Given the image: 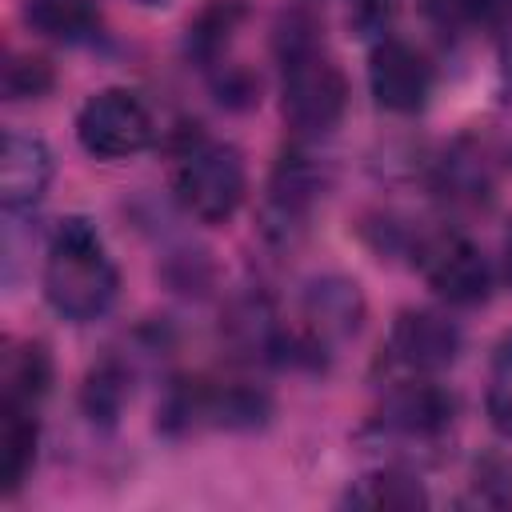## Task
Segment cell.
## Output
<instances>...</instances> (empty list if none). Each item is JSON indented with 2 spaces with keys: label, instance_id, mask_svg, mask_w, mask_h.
<instances>
[{
  "label": "cell",
  "instance_id": "9a60e30c",
  "mask_svg": "<svg viewBox=\"0 0 512 512\" xmlns=\"http://www.w3.org/2000/svg\"><path fill=\"white\" fill-rule=\"evenodd\" d=\"M244 16H248V0H208L184 32V56L196 68L212 72L216 64H224V52H228L236 28L244 24Z\"/></svg>",
  "mask_w": 512,
  "mask_h": 512
},
{
  "label": "cell",
  "instance_id": "ac0fdd59",
  "mask_svg": "<svg viewBox=\"0 0 512 512\" xmlns=\"http://www.w3.org/2000/svg\"><path fill=\"white\" fill-rule=\"evenodd\" d=\"M344 504L352 508H396V512H412V508H428V492L420 484L416 472L408 468H376V472H364L348 492H344Z\"/></svg>",
  "mask_w": 512,
  "mask_h": 512
},
{
  "label": "cell",
  "instance_id": "52a82bcc",
  "mask_svg": "<svg viewBox=\"0 0 512 512\" xmlns=\"http://www.w3.org/2000/svg\"><path fill=\"white\" fill-rule=\"evenodd\" d=\"M412 264L428 288L452 308H476L492 296V268L484 252L460 232H432L412 244Z\"/></svg>",
  "mask_w": 512,
  "mask_h": 512
},
{
  "label": "cell",
  "instance_id": "484cf974",
  "mask_svg": "<svg viewBox=\"0 0 512 512\" xmlns=\"http://www.w3.org/2000/svg\"><path fill=\"white\" fill-rule=\"evenodd\" d=\"M500 84L512 96V24H504V36H500Z\"/></svg>",
  "mask_w": 512,
  "mask_h": 512
},
{
  "label": "cell",
  "instance_id": "83f0119b",
  "mask_svg": "<svg viewBox=\"0 0 512 512\" xmlns=\"http://www.w3.org/2000/svg\"><path fill=\"white\" fill-rule=\"evenodd\" d=\"M128 4H136V8H148V12H160V8H168L172 0H128Z\"/></svg>",
  "mask_w": 512,
  "mask_h": 512
},
{
  "label": "cell",
  "instance_id": "7402d4cb",
  "mask_svg": "<svg viewBox=\"0 0 512 512\" xmlns=\"http://www.w3.org/2000/svg\"><path fill=\"white\" fill-rule=\"evenodd\" d=\"M52 84H56V76L44 56H32V52L8 56V64H4V96L8 100H36Z\"/></svg>",
  "mask_w": 512,
  "mask_h": 512
},
{
  "label": "cell",
  "instance_id": "4316f807",
  "mask_svg": "<svg viewBox=\"0 0 512 512\" xmlns=\"http://www.w3.org/2000/svg\"><path fill=\"white\" fill-rule=\"evenodd\" d=\"M504 280H508V288H512V228H508V236H504Z\"/></svg>",
  "mask_w": 512,
  "mask_h": 512
},
{
  "label": "cell",
  "instance_id": "d6986e66",
  "mask_svg": "<svg viewBox=\"0 0 512 512\" xmlns=\"http://www.w3.org/2000/svg\"><path fill=\"white\" fill-rule=\"evenodd\" d=\"M128 396H132V372L116 356H104L100 364H92L84 384H80V408L100 428H112L120 420Z\"/></svg>",
  "mask_w": 512,
  "mask_h": 512
},
{
  "label": "cell",
  "instance_id": "ba28073f",
  "mask_svg": "<svg viewBox=\"0 0 512 512\" xmlns=\"http://www.w3.org/2000/svg\"><path fill=\"white\" fill-rule=\"evenodd\" d=\"M364 312H368V304H364L360 284L348 280V276L328 272V276H316L304 288L296 332L308 344V352L316 356V364H324L332 356V348H340L344 340H352L360 332Z\"/></svg>",
  "mask_w": 512,
  "mask_h": 512
},
{
  "label": "cell",
  "instance_id": "e0dca14e",
  "mask_svg": "<svg viewBox=\"0 0 512 512\" xmlns=\"http://www.w3.org/2000/svg\"><path fill=\"white\" fill-rule=\"evenodd\" d=\"M24 20L32 32L48 40L84 44L100 32V4L96 0H24Z\"/></svg>",
  "mask_w": 512,
  "mask_h": 512
},
{
  "label": "cell",
  "instance_id": "d4e9b609",
  "mask_svg": "<svg viewBox=\"0 0 512 512\" xmlns=\"http://www.w3.org/2000/svg\"><path fill=\"white\" fill-rule=\"evenodd\" d=\"M396 16V0H348V28L360 40H384Z\"/></svg>",
  "mask_w": 512,
  "mask_h": 512
},
{
  "label": "cell",
  "instance_id": "6da1fadb",
  "mask_svg": "<svg viewBox=\"0 0 512 512\" xmlns=\"http://www.w3.org/2000/svg\"><path fill=\"white\" fill-rule=\"evenodd\" d=\"M272 52L280 64V108L300 136H324L340 124L348 108V80L328 52L312 12H280L272 32Z\"/></svg>",
  "mask_w": 512,
  "mask_h": 512
},
{
  "label": "cell",
  "instance_id": "4fadbf2b",
  "mask_svg": "<svg viewBox=\"0 0 512 512\" xmlns=\"http://www.w3.org/2000/svg\"><path fill=\"white\" fill-rule=\"evenodd\" d=\"M432 188L448 200V204H488L492 196V160L480 144L472 140H456L448 144V152L432 164Z\"/></svg>",
  "mask_w": 512,
  "mask_h": 512
},
{
  "label": "cell",
  "instance_id": "cb8c5ba5",
  "mask_svg": "<svg viewBox=\"0 0 512 512\" xmlns=\"http://www.w3.org/2000/svg\"><path fill=\"white\" fill-rule=\"evenodd\" d=\"M208 80H212L216 100L228 104V108H248V104L260 100V76L248 72L244 64H228V60H224V64H216V68L208 72Z\"/></svg>",
  "mask_w": 512,
  "mask_h": 512
},
{
  "label": "cell",
  "instance_id": "5b68a950",
  "mask_svg": "<svg viewBox=\"0 0 512 512\" xmlns=\"http://www.w3.org/2000/svg\"><path fill=\"white\" fill-rule=\"evenodd\" d=\"M76 140L96 160H128L156 140V120L132 88H100L76 112Z\"/></svg>",
  "mask_w": 512,
  "mask_h": 512
},
{
  "label": "cell",
  "instance_id": "8992f818",
  "mask_svg": "<svg viewBox=\"0 0 512 512\" xmlns=\"http://www.w3.org/2000/svg\"><path fill=\"white\" fill-rule=\"evenodd\" d=\"M328 192V168L304 152V148H288L272 176H268V188H264V208H260V232L268 244L276 248H292L304 228H308V216L316 208V200Z\"/></svg>",
  "mask_w": 512,
  "mask_h": 512
},
{
  "label": "cell",
  "instance_id": "277c9868",
  "mask_svg": "<svg viewBox=\"0 0 512 512\" xmlns=\"http://www.w3.org/2000/svg\"><path fill=\"white\" fill-rule=\"evenodd\" d=\"M272 416V396L244 380H172L160 404V428L180 436L196 428H224V432H252L264 428Z\"/></svg>",
  "mask_w": 512,
  "mask_h": 512
},
{
  "label": "cell",
  "instance_id": "30bf717a",
  "mask_svg": "<svg viewBox=\"0 0 512 512\" xmlns=\"http://www.w3.org/2000/svg\"><path fill=\"white\" fill-rule=\"evenodd\" d=\"M460 344H464V336H460L456 320H448L444 312L404 308V312H396V320L388 328L384 352L408 376H436L456 364Z\"/></svg>",
  "mask_w": 512,
  "mask_h": 512
},
{
  "label": "cell",
  "instance_id": "44dd1931",
  "mask_svg": "<svg viewBox=\"0 0 512 512\" xmlns=\"http://www.w3.org/2000/svg\"><path fill=\"white\" fill-rule=\"evenodd\" d=\"M484 408L492 428L512 440V332L496 344L492 352V368H488V392H484Z\"/></svg>",
  "mask_w": 512,
  "mask_h": 512
},
{
  "label": "cell",
  "instance_id": "7a4b0ae2",
  "mask_svg": "<svg viewBox=\"0 0 512 512\" xmlns=\"http://www.w3.org/2000/svg\"><path fill=\"white\" fill-rule=\"evenodd\" d=\"M120 292V272L88 216H64L44 256V300L72 324L100 320Z\"/></svg>",
  "mask_w": 512,
  "mask_h": 512
},
{
  "label": "cell",
  "instance_id": "603a6c76",
  "mask_svg": "<svg viewBox=\"0 0 512 512\" xmlns=\"http://www.w3.org/2000/svg\"><path fill=\"white\" fill-rule=\"evenodd\" d=\"M472 504L484 508H504L512 504V464L504 456H484L472 468Z\"/></svg>",
  "mask_w": 512,
  "mask_h": 512
},
{
  "label": "cell",
  "instance_id": "7c38bea8",
  "mask_svg": "<svg viewBox=\"0 0 512 512\" xmlns=\"http://www.w3.org/2000/svg\"><path fill=\"white\" fill-rule=\"evenodd\" d=\"M56 176V160L52 148L32 136V132H4V148H0V204L8 216L16 212H32Z\"/></svg>",
  "mask_w": 512,
  "mask_h": 512
},
{
  "label": "cell",
  "instance_id": "9c48e42d",
  "mask_svg": "<svg viewBox=\"0 0 512 512\" xmlns=\"http://www.w3.org/2000/svg\"><path fill=\"white\" fill-rule=\"evenodd\" d=\"M452 420H456V396L432 376H412V380L392 384L372 416V424L384 436L416 440V444L440 440L452 428Z\"/></svg>",
  "mask_w": 512,
  "mask_h": 512
},
{
  "label": "cell",
  "instance_id": "2e32d148",
  "mask_svg": "<svg viewBox=\"0 0 512 512\" xmlns=\"http://www.w3.org/2000/svg\"><path fill=\"white\" fill-rule=\"evenodd\" d=\"M52 388V356L40 340H12L0 360V400L40 404Z\"/></svg>",
  "mask_w": 512,
  "mask_h": 512
},
{
  "label": "cell",
  "instance_id": "5bb4252c",
  "mask_svg": "<svg viewBox=\"0 0 512 512\" xmlns=\"http://www.w3.org/2000/svg\"><path fill=\"white\" fill-rule=\"evenodd\" d=\"M40 424L36 404L0 400V496H16L36 464Z\"/></svg>",
  "mask_w": 512,
  "mask_h": 512
},
{
  "label": "cell",
  "instance_id": "ffe728a7",
  "mask_svg": "<svg viewBox=\"0 0 512 512\" xmlns=\"http://www.w3.org/2000/svg\"><path fill=\"white\" fill-rule=\"evenodd\" d=\"M424 8L444 32H504V24H512V0H424Z\"/></svg>",
  "mask_w": 512,
  "mask_h": 512
},
{
  "label": "cell",
  "instance_id": "3957f363",
  "mask_svg": "<svg viewBox=\"0 0 512 512\" xmlns=\"http://www.w3.org/2000/svg\"><path fill=\"white\" fill-rule=\"evenodd\" d=\"M172 196L200 224H224L248 196V168L240 148L204 132H180L172 148Z\"/></svg>",
  "mask_w": 512,
  "mask_h": 512
},
{
  "label": "cell",
  "instance_id": "8fae6325",
  "mask_svg": "<svg viewBox=\"0 0 512 512\" xmlns=\"http://www.w3.org/2000/svg\"><path fill=\"white\" fill-rule=\"evenodd\" d=\"M432 84H436V76L420 48H412L408 40H396V36H384L372 44L368 92L384 112H396V116L420 112L432 96Z\"/></svg>",
  "mask_w": 512,
  "mask_h": 512
}]
</instances>
